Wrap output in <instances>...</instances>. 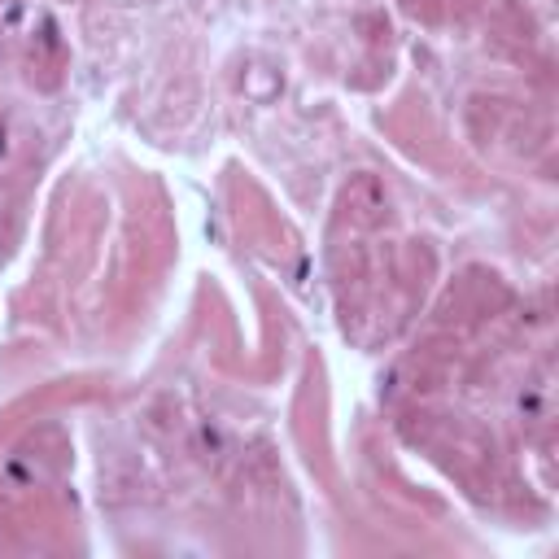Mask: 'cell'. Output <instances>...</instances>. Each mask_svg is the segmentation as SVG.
<instances>
[{
	"instance_id": "6da1fadb",
	"label": "cell",
	"mask_w": 559,
	"mask_h": 559,
	"mask_svg": "<svg viewBox=\"0 0 559 559\" xmlns=\"http://www.w3.org/2000/svg\"><path fill=\"white\" fill-rule=\"evenodd\" d=\"M5 153H9V127L0 123V158H5Z\"/></svg>"
}]
</instances>
